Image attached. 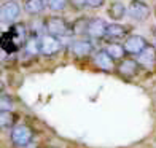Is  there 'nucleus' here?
<instances>
[{
	"label": "nucleus",
	"instance_id": "9d476101",
	"mask_svg": "<svg viewBox=\"0 0 156 148\" xmlns=\"http://www.w3.org/2000/svg\"><path fill=\"white\" fill-rule=\"evenodd\" d=\"M94 64H96L97 69L104 70V72H110V70H113V59L110 58V54L105 51V49L97 51L94 54Z\"/></svg>",
	"mask_w": 156,
	"mask_h": 148
},
{
	"label": "nucleus",
	"instance_id": "7ed1b4c3",
	"mask_svg": "<svg viewBox=\"0 0 156 148\" xmlns=\"http://www.w3.org/2000/svg\"><path fill=\"white\" fill-rule=\"evenodd\" d=\"M127 15H129L132 19L136 21H147L151 15V10L150 6H148L144 0H132L127 6Z\"/></svg>",
	"mask_w": 156,
	"mask_h": 148
},
{
	"label": "nucleus",
	"instance_id": "ddd939ff",
	"mask_svg": "<svg viewBox=\"0 0 156 148\" xmlns=\"http://www.w3.org/2000/svg\"><path fill=\"white\" fill-rule=\"evenodd\" d=\"M45 6H46L45 0H24V11L32 16L43 13Z\"/></svg>",
	"mask_w": 156,
	"mask_h": 148
},
{
	"label": "nucleus",
	"instance_id": "2eb2a0df",
	"mask_svg": "<svg viewBox=\"0 0 156 148\" xmlns=\"http://www.w3.org/2000/svg\"><path fill=\"white\" fill-rule=\"evenodd\" d=\"M126 15V6L121 3V2H113L110 5V8H108V16L112 19H115V21H119V19H123Z\"/></svg>",
	"mask_w": 156,
	"mask_h": 148
},
{
	"label": "nucleus",
	"instance_id": "dca6fc26",
	"mask_svg": "<svg viewBox=\"0 0 156 148\" xmlns=\"http://www.w3.org/2000/svg\"><path fill=\"white\" fill-rule=\"evenodd\" d=\"M16 121V115L13 111H0V124L3 129L13 128V124Z\"/></svg>",
	"mask_w": 156,
	"mask_h": 148
},
{
	"label": "nucleus",
	"instance_id": "aec40b11",
	"mask_svg": "<svg viewBox=\"0 0 156 148\" xmlns=\"http://www.w3.org/2000/svg\"><path fill=\"white\" fill-rule=\"evenodd\" d=\"M69 3L72 5L73 10L80 11V10L84 8V6H88V0H69Z\"/></svg>",
	"mask_w": 156,
	"mask_h": 148
},
{
	"label": "nucleus",
	"instance_id": "f3484780",
	"mask_svg": "<svg viewBox=\"0 0 156 148\" xmlns=\"http://www.w3.org/2000/svg\"><path fill=\"white\" fill-rule=\"evenodd\" d=\"M26 51L29 54H37L40 53V38L37 35H32L26 40Z\"/></svg>",
	"mask_w": 156,
	"mask_h": 148
},
{
	"label": "nucleus",
	"instance_id": "4be33fe9",
	"mask_svg": "<svg viewBox=\"0 0 156 148\" xmlns=\"http://www.w3.org/2000/svg\"><path fill=\"white\" fill-rule=\"evenodd\" d=\"M154 15H156V13H154Z\"/></svg>",
	"mask_w": 156,
	"mask_h": 148
},
{
	"label": "nucleus",
	"instance_id": "6e6552de",
	"mask_svg": "<svg viewBox=\"0 0 156 148\" xmlns=\"http://www.w3.org/2000/svg\"><path fill=\"white\" fill-rule=\"evenodd\" d=\"M142 65L139 64V61H134V59H123L119 62L118 65V73L123 75V76H127V78H131V76L137 75L139 73V69Z\"/></svg>",
	"mask_w": 156,
	"mask_h": 148
},
{
	"label": "nucleus",
	"instance_id": "39448f33",
	"mask_svg": "<svg viewBox=\"0 0 156 148\" xmlns=\"http://www.w3.org/2000/svg\"><path fill=\"white\" fill-rule=\"evenodd\" d=\"M148 48V41L145 37L142 35H129L126 40H124V49L127 54H134V56H139L145 51Z\"/></svg>",
	"mask_w": 156,
	"mask_h": 148
},
{
	"label": "nucleus",
	"instance_id": "0eeeda50",
	"mask_svg": "<svg viewBox=\"0 0 156 148\" xmlns=\"http://www.w3.org/2000/svg\"><path fill=\"white\" fill-rule=\"evenodd\" d=\"M19 15H21V6L16 0H8L0 8V18H2L3 23H13L19 18Z\"/></svg>",
	"mask_w": 156,
	"mask_h": 148
},
{
	"label": "nucleus",
	"instance_id": "4468645a",
	"mask_svg": "<svg viewBox=\"0 0 156 148\" xmlns=\"http://www.w3.org/2000/svg\"><path fill=\"white\" fill-rule=\"evenodd\" d=\"M110 58L113 61H123L124 56H126V49H124V45H119V43H112L107 46V49H105Z\"/></svg>",
	"mask_w": 156,
	"mask_h": 148
},
{
	"label": "nucleus",
	"instance_id": "6ab92c4d",
	"mask_svg": "<svg viewBox=\"0 0 156 148\" xmlns=\"http://www.w3.org/2000/svg\"><path fill=\"white\" fill-rule=\"evenodd\" d=\"M0 110L2 111H11L13 110V102L6 96H3L2 100H0Z\"/></svg>",
	"mask_w": 156,
	"mask_h": 148
},
{
	"label": "nucleus",
	"instance_id": "f03ea898",
	"mask_svg": "<svg viewBox=\"0 0 156 148\" xmlns=\"http://www.w3.org/2000/svg\"><path fill=\"white\" fill-rule=\"evenodd\" d=\"M11 143L18 146V148H26V146H29L30 142H32V139H34V131L30 126H27V124H18L15 126V128L11 129Z\"/></svg>",
	"mask_w": 156,
	"mask_h": 148
},
{
	"label": "nucleus",
	"instance_id": "1a4fd4ad",
	"mask_svg": "<svg viewBox=\"0 0 156 148\" xmlns=\"http://www.w3.org/2000/svg\"><path fill=\"white\" fill-rule=\"evenodd\" d=\"M93 49H94V45L89 40H76L72 43V53L76 58H86V56L93 53Z\"/></svg>",
	"mask_w": 156,
	"mask_h": 148
},
{
	"label": "nucleus",
	"instance_id": "423d86ee",
	"mask_svg": "<svg viewBox=\"0 0 156 148\" xmlns=\"http://www.w3.org/2000/svg\"><path fill=\"white\" fill-rule=\"evenodd\" d=\"M107 27H108V24L105 23L104 19L93 18L86 23V26H84V32H86V35L91 38H102V37H105V33H107Z\"/></svg>",
	"mask_w": 156,
	"mask_h": 148
},
{
	"label": "nucleus",
	"instance_id": "f257e3e1",
	"mask_svg": "<svg viewBox=\"0 0 156 148\" xmlns=\"http://www.w3.org/2000/svg\"><path fill=\"white\" fill-rule=\"evenodd\" d=\"M45 30L54 37H69L73 33L72 26L61 16H51L45 21Z\"/></svg>",
	"mask_w": 156,
	"mask_h": 148
},
{
	"label": "nucleus",
	"instance_id": "a211bd4d",
	"mask_svg": "<svg viewBox=\"0 0 156 148\" xmlns=\"http://www.w3.org/2000/svg\"><path fill=\"white\" fill-rule=\"evenodd\" d=\"M67 3H69V0H46L48 8L53 10V11H62V10H66Z\"/></svg>",
	"mask_w": 156,
	"mask_h": 148
},
{
	"label": "nucleus",
	"instance_id": "f8f14e48",
	"mask_svg": "<svg viewBox=\"0 0 156 148\" xmlns=\"http://www.w3.org/2000/svg\"><path fill=\"white\" fill-rule=\"evenodd\" d=\"M126 35H127V27L118 24V23H113V24H108L105 37L110 40H119V38H124Z\"/></svg>",
	"mask_w": 156,
	"mask_h": 148
},
{
	"label": "nucleus",
	"instance_id": "20e7f679",
	"mask_svg": "<svg viewBox=\"0 0 156 148\" xmlns=\"http://www.w3.org/2000/svg\"><path fill=\"white\" fill-rule=\"evenodd\" d=\"M62 49V43L54 35H41L40 37V53L45 56H54Z\"/></svg>",
	"mask_w": 156,
	"mask_h": 148
},
{
	"label": "nucleus",
	"instance_id": "412c9836",
	"mask_svg": "<svg viewBox=\"0 0 156 148\" xmlns=\"http://www.w3.org/2000/svg\"><path fill=\"white\" fill-rule=\"evenodd\" d=\"M104 3H105V0H88L89 8H101Z\"/></svg>",
	"mask_w": 156,
	"mask_h": 148
},
{
	"label": "nucleus",
	"instance_id": "9b49d317",
	"mask_svg": "<svg viewBox=\"0 0 156 148\" xmlns=\"http://www.w3.org/2000/svg\"><path fill=\"white\" fill-rule=\"evenodd\" d=\"M139 64L142 67H153L156 64V48L148 45V48L145 49L142 54H139Z\"/></svg>",
	"mask_w": 156,
	"mask_h": 148
}]
</instances>
